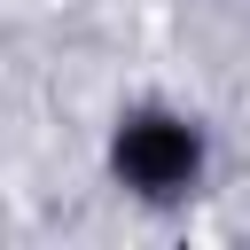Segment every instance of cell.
I'll return each instance as SVG.
<instances>
[{
  "label": "cell",
  "mask_w": 250,
  "mask_h": 250,
  "mask_svg": "<svg viewBox=\"0 0 250 250\" xmlns=\"http://www.w3.org/2000/svg\"><path fill=\"white\" fill-rule=\"evenodd\" d=\"M211 164H219L211 125H203L188 102H172V94L125 102V109L109 117V133H102V172H109V188H117L125 203H141V211H180V203H195V195L211 188Z\"/></svg>",
  "instance_id": "6da1fadb"
}]
</instances>
